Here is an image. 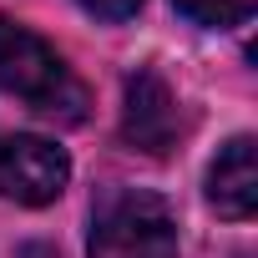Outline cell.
<instances>
[{
	"instance_id": "277c9868",
	"label": "cell",
	"mask_w": 258,
	"mask_h": 258,
	"mask_svg": "<svg viewBox=\"0 0 258 258\" xmlns=\"http://www.w3.org/2000/svg\"><path fill=\"white\" fill-rule=\"evenodd\" d=\"M177 132H182V111H177L167 76L152 66H137L126 76V96H121V137L152 157H162L177 142Z\"/></svg>"
},
{
	"instance_id": "7a4b0ae2",
	"label": "cell",
	"mask_w": 258,
	"mask_h": 258,
	"mask_svg": "<svg viewBox=\"0 0 258 258\" xmlns=\"http://www.w3.org/2000/svg\"><path fill=\"white\" fill-rule=\"evenodd\" d=\"M86 258H177V213L147 187H106L91 208Z\"/></svg>"
},
{
	"instance_id": "3957f363",
	"label": "cell",
	"mask_w": 258,
	"mask_h": 258,
	"mask_svg": "<svg viewBox=\"0 0 258 258\" xmlns=\"http://www.w3.org/2000/svg\"><path fill=\"white\" fill-rule=\"evenodd\" d=\"M71 182V157L31 132H16L0 142V198H11L21 208H46L66 192Z\"/></svg>"
},
{
	"instance_id": "6da1fadb",
	"label": "cell",
	"mask_w": 258,
	"mask_h": 258,
	"mask_svg": "<svg viewBox=\"0 0 258 258\" xmlns=\"http://www.w3.org/2000/svg\"><path fill=\"white\" fill-rule=\"evenodd\" d=\"M0 91L21 96L31 111L56 121H86L91 106L81 76L61 61V51L11 16H0Z\"/></svg>"
},
{
	"instance_id": "52a82bcc",
	"label": "cell",
	"mask_w": 258,
	"mask_h": 258,
	"mask_svg": "<svg viewBox=\"0 0 258 258\" xmlns=\"http://www.w3.org/2000/svg\"><path fill=\"white\" fill-rule=\"evenodd\" d=\"M81 6L96 16V21H126L142 11V0H81Z\"/></svg>"
},
{
	"instance_id": "5b68a950",
	"label": "cell",
	"mask_w": 258,
	"mask_h": 258,
	"mask_svg": "<svg viewBox=\"0 0 258 258\" xmlns=\"http://www.w3.org/2000/svg\"><path fill=\"white\" fill-rule=\"evenodd\" d=\"M208 203L223 218H233V223L253 218V208H258V162H253V137L248 132L233 137L213 157V167H208Z\"/></svg>"
},
{
	"instance_id": "8992f818",
	"label": "cell",
	"mask_w": 258,
	"mask_h": 258,
	"mask_svg": "<svg viewBox=\"0 0 258 258\" xmlns=\"http://www.w3.org/2000/svg\"><path fill=\"white\" fill-rule=\"evenodd\" d=\"M258 0H172V11L187 16L192 26H208V31H233L253 16Z\"/></svg>"
}]
</instances>
